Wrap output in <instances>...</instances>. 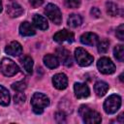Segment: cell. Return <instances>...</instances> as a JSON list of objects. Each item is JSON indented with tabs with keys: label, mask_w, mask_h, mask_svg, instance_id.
Wrapping results in <instances>:
<instances>
[{
	"label": "cell",
	"mask_w": 124,
	"mask_h": 124,
	"mask_svg": "<svg viewBox=\"0 0 124 124\" xmlns=\"http://www.w3.org/2000/svg\"><path fill=\"white\" fill-rule=\"evenodd\" d=\"M31 105L33 111L36 114H41L43 113L44 108L49 106V99L43 93H34L31 98Z\"/></svg>",
	"instance_id": "6da1fadb"
},
{
	"label": "cell",
	"mask_w": 124,
	"mask_h": 124,
	"mask_svg": "<svg viewBox=\"0 0 124 124\" xmlns=\"http://www.w3.org/2000/svg\"><path fill=\"white\" fill-rule=\"evenodd\" d=\"M79 115L82 117L83 121L85 123L88 124H96V123H100L102 121L101 115L99 112L90 109L87 106H81L79 108Z\"/></svg>",
	"instance_id": "7a4b0ae2"
},
{
	"label": "cell",
	"mask_w": 124,
	"mask_h": 124,
	"mask_svg": "<svg viewBox=\"0 0 124 124\" xmlns=\"http://www.w3.org/2000/svg\"><path fill=\"white\" fill-rule=\"evenodd\" d=\"M121 106V98L118 95H110L108 98H107V100L104 103V109L107 113L108 114H112L115 113L118 108Z\"/></svg>",
	"instance_id": "3957f363"
},
{
	"label": "cell",
	"mask_w": 124,
	"mask_h": 124,
	"mask_svg": "<svg viewBox=\"0 0 124 124\" xmlns=\"http://www.w3.org/2000/svg\"><path fill=\"white\" fill-rule=\"evenodd\" d=\"M0 70L2 74L6 77H12L15 76L18 72V66L9 58H3L0 62Z\"/></svg>",
	"instance_id": "277c9868"
},
{
	"label": "cell",
	"mask_w": 124,
	"mask_h": 124,
	"mask_svg": "<svg viewBox=\"0 0 124 124\" xmlns=\"http://www.w3.org/2000/svg\"><path fill=\"white\" fill-rule=\"evenodd\" d=\"M45 14L55 24H60L62 21V14L60 9L54 4H47L45 8Z\"/></svg>",
	"instance_id": "5b68a950"
},
{
	"label": "cell",
	"mask_w": 124,
	"mask_h": 124,
	"mask_svg": "<svg viewBox=\"0 0 124 124\" xmlns=\"http://www.w3.org/2000/svg\"><path fill=\"white\" fill-rule=\"evenodd\" d=\"M75 58L78 62V64L81 67H86L89 66L93 62V56L89 54L85 49L82 47H78L75 50Z\"/></svg>",
	"instance_id": "8992f818"
},
{
	"label": "cell",
	"mask_w": 124,
	"mask_h": 124,
	"mask_svg": "<svg viewBox=\"0 0 124 124\" xmlns=\"http://www.w3.org/2000/svg\"><path fill=\"white\" fill-rule=\"evenodd\" d=\"M98 70L105 75H110L115 72V65L113 62L108 57H102L97 62Z\"/></svg>",
	"instance_id": "52a82bcc"
},
{
	"label": "cell",
	"mask_w": 124,
	"mask_h": 124,
	"mask_svg": "<svg viewBox=\"0 0 124 124\" xmlns=\"http://www.w3.org/2000/svg\"><path fill=\"white\" fill-rule=\"evenodd\" d=\"M74 38H75L74 33H72L71 31H68L66 29H63L61 31H58L53 36V40L55 42H57V43H63V42L72 43L74 41Z\"/></svg>",
	"instance_id": "ba28073f"
},
{
	"label": "cell",
	"mask_w": 124,
	"mask_h": 124,
	"mask_svg": "<svg viewBox=\"0 0 124 124\" xmlns=\"http://www.w3.org/2000/svg\"><path fill=\"white\" fill-rule=\"evenodd\" d=\"M56 54H57L58 59L61 60L65 66H67V67L72 66V64H73V58H72L70 52L66 48H64L62 46L61 47H58L56 49Z\"/></svg>",
	"instance_id": "9c48e42d"
},
{
	"label": "cell",
	"mask_w": 124,
	"mask_h": 124,
	"mask_svg": "<svg viewBox=\"0 0 124 124\" xmlns=\"http://www.w3.org/2000/svg\"><path fill=\"white\" fill-rule=\"evenodd\" d=\"M74 91L75 95L78 99H83L89 96L90 90L89 87L85 83H80V82H76L74 85Z\"/></svg>",
	"instance_id": "30bf717a"
},
{
	"label": "cell",
	"mask_w": 124,
	"mask_h": 124,
	"mask_svg": "<svg viewBox=\"0 0 124 124\" xmlns=\"http://www.w3.org/2000/svg\"><path fill=\"white\" fill-rule=\"evenodd\" d=\"M52 83L55 88H57L59 90H63L68 85V78L65 74H62V73L56 74L52 78Z\"/></svg>",
	"instance_id": "8fae6325"
},
{
	"label": "cell",
	"mask_w": 124,
	"mask_h": 124,
	"mask_svg": "<svg viewBox=\"0 0 124 124\" xmlns=\"http://www.w3.org/2000/svg\"><path fill=\"white\" fill-rule=\"evenodd\" d=\"M80 42L86 46H95L99 42V37L95 33L87 32L80 36Z\"/></svg>",
	"instance_id": "7c38bea8"
},
{
	"label": "cell",
	"mask_w": 124,
	"mask_h": 124,
	"mask_svg": "<svg viewBox=\"0 0 124 124\" xmlns=\"http://www.w3.org/2000/svg\"><path fill=\"white\" fill-rule=\"evenodd\" d=\"M5 51L6 53L10 54V55H13V56H17L19 54H21L22 52V46L21 45L18 43V42H11L5 48Z\"/></svg>",
	"instance_id": "4fadbf2b"
},
{
	"label": "cell",
	"mask_w": 124,
	"mask_h": 124,
	"mask_svg": "<svg viewBox=\"0 0 124 124\" xmlns=\"http://www.w3.org/2000/svg\"><path fill=\"white\" fill-rule=\"evenodd\" d=\"M22 13H23V9L17 3H12L7 7V14L11 17H17L21 16Z\"/></svg>",
	"instance_id": "5bb4252c"
},
{
	"label": "cell",
	"mask_w": 124,
	"mask_h": 124,
	"mask_svg": "<svg viewBox=\"0 0 124 124\" xmlns=\"http://www.w3.org/2000/svg\"><path fill=\"white\" fill-rule=\"evenodd\" d=\"M36 31L33 27V25L28 22V21H24L20 24L19 26V34L21 36H25V37H28V36H33L35 35Z\"/></svg>",
	"instance_id": "9a60e30c"
},
{
	"label": "cell",
	"mask_w": 124,
	"mask_h": 124,
	"mask_svg": "<svg viewBox=\"0 0 124 124\" xmlns=\"http://www.w3.org/2000/svg\"><path fill=\"white\" fill-rule=\"evenodd\" d=\"M59 59L56 55L53 54H46L44 56V63L49 69H55L59 66Z\"/></svg>",
	"instance_id": "2e32d148"
},
{
	"label": "cell",
	"mask_w": 124,
	"mask_h": 124,
	"mask_svg": "<svg viewBox=\"0 0 124 124\" xmlns=\"http://www.w3.org/2000/svg\"><path fill=\"white\" fill-rule=\"evenodd\" d=\"M33 24L41 30H46L48 28V23L46 18L40 15H35L33 16Z\"/></svg>",
	"instance_id": "e0dca14e"
},
{
	"label": "cell",
	"mask_w": 124,
	"mask_h": 124,
	"mask_svg": "<svg viewBox=\"0 0 124 124\" xmlns=\"http://www.w3.org/2000/svg\"><path fill=\"white\" fill-rule=\"evenodd\" d=\"M108 90V84L105 81H97L94 85V91L97 96L102 97L104 96Z\"/></svg>",
	"instance_id": "ac0fdd59"
},
{
	"label": "cell",
	"mask_w": 124,
	"mask_h": 124,
	"mask_svg": "<svg viewBox=\"0 0 124 124\" xmlns=\"http://www.w3.org/2000/svg\"><path fill=\"white\" fill-rule=\"evenodd\" d=\"M20 62H21V65H22V68L24 69L25 73L26 74H32V70H33V59L30 57V56H23L21 59H20Z\"/></svg>",
	"instance_id": "d6986e66"
},
{
	"label": "cell",
	"mask_w": 124,
	"mask_h": 124,
	"mask_svg": "<svg viewBox=\"0 0 124 124\" xmlns=\"http://www.w3.org/2000/svg\"><path fill=\"white\" fill-rule=\"evenodd\" d=\"M9 104H10L9 91L4 86L0 85V105L1 106H8Z\"/></svg>",
	"instance_id": "ffe728a7"
},
{
	"label": "cell",
	"mask_w": 124,
	"mask_h": 124,
	"mask_svg": "<svg viewBox=\"0 0 124 124\" xmlns=\"http://www.w3.org/2000/svg\"><path fill=\"white\" fill-rule=\"evenodd\" d=\"M81 16L76 14H72L70 15V16L68 17V25L71 27H78L81 24Z\"/></svg>",
	"instance_id": "44dd1931"
},
{
	"label": "cell",
	"mask_w": 124,
	"mask_h": 124,
	"mask_svg": "<svg viewBox=\"0 0 124 124\" xmlns=\"http://www.w3.org/2000/svg\"><path fill=\"white\" fill-rule=\"evenodd\" d=\"M106 7H107V13L111 16H116L119 14V8L115 3L112 2H107L106 3Z\"/></svg>",
	"instance_id": "7402d4cb"
},
{
	"label": "cell",
	"mask_w": 124,
	"mask_h": 124,
	"mask_svg": "<svg viewBox=\"0 0 124 124\" xmlns=\"http://www.w3.org/2000/svg\"><path fill=\"white\" fill-rule=\"evenodd\" d=\"M113 54H114V57L118 61L122 62L124 60V47H123V46L117 45L113 49Z\"/></svg>",
	"instance_id": "603a6c76"
},
{
	"label": "cell",
	"mask_w": 124,
	"mask_h": 124,
	"mask_svg": "<svg viewBox=\"0 0 124 124\" xmlns=\"http://www.w3.org/2000/svg\"><path fill=\"white\" fill-rule=\"evenodd\" d=\"M98 51L100 53H106L109 47V42L108 40H102L98 42Z\"/></svg>",
	"instance_id": "cb8c5ba5"
},
{
	"label": "cell",
	"mask_w": 124,
	"mask_h": 124,
	"mask_svg": "<svg viewBox=\"0 0 124 124\" xmlns=\"http://www.w3.org/2000/svg\"><path fill=\"white\" fill-rule=\"evenodd\" d=\"M12 88H13L15 91L22 92L23 90L26 89V82H25V81H16V82H15V83H13Z\"/></svg>",
	"instance_id": "d4e9b609"
},
{
	"label": "cell",
	"mask_w": 124,
	"mask_h": 124,
	"mask_svg": "<svg viewBox=\"0 0 124 124\" xmlns=\"http://www.w3.org/2000/svg\"><path fill=\"white\" fill-rule=\"evenodd\" d=\"M65 4L68 8L76 9L78 8L80 5V0H65Z\"/></svg>",
	"instance_id": "484cf974"
},
{
	"label": "cell",
	"mask_w": 124,
	"mask_h": 124,
	"mask_svg": "<svg viewBox=\"0 0 124 124\" xmlns=\"http://www.w3.org/2000/svg\"><path fill=\"white\" fill-rule=\"evenodd\" d=\"M25 99H26L25 95L21 92H18L14 96V101L16 104H22V103H24Z\"/></svg>",
	"instance_id": "4316f807"
},
{
	"label": "cell",
	"mask_w": 124,
	"mask_h": 124,
	"mask_svg": "<svg viewBox=\"0 0 124 124\" xmlns=\"http://www.w3.org/2000/svg\"><path fill=\"white\" fill-rule=\"evenodd\" d=\"M115 35H116V37H117L120 41H123V40H124V25H123V24H121V25H119V26L117 27Z\"/></svg>",
	"instance_id": "83f0119b"
},
{
	"label": "cell",
	"mask_w": 124,
	"mask_h": 124,
	"mask_svg": "<svg viewBox=\"0 0 124 124\" xmlns=\"http://www.w3.org/2000/svg\"><path fill=\"white\" fill-rule=\"evenodd\" d=\"M29 2L33 8H38L44 3V0H30Z\"/></svg>",
	"instance_id": "f1b7e54d"
},
{
	"label": "cell",
	"mask_w": 124,
	"mask_h": 124,
	"mask_svg": "<svg viewBox=\"0 0 124 124\" xmlns=\"http://www.w3.org/2000/svg\"><path fill=\"white\" fill-rule=\"evenodd\" d=\"M90 13H91L92 16H94V17H99V16H101V12H100V10H99L98 8H96V7H93V8L91 9Z\"/></svg>",
	"instance_id": "f546056e"
},
{
	"label": "cell",
	"mask_w": 124,
	"mask_h": 124,
	"mask_svg": "<svg viewBox=\"0 0 124 124\" xmlns=\"http://www.w3.org/2000/svg\"><path fill=\"white\" fill-rule=\"evenodd\" d=\"M2 8H3V7H2V2H1V0H0V13L2 12Z\"/></svg>",
	"instance_id": "4dcf8cb0"
}]
</instances>
